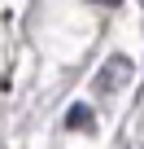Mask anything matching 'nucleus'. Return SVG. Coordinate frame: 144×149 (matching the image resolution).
I'll return each mask as SVG.
<instances>
[{
	"mask_svg": "<svg viewBox=\"0 0 144 149\" xmlns=\"http://www.w3.org/2000/svg\"><path fill=\"white\" fill-rule=\"evenodd\" d=\"M96 5H105V9H114V5H118V0H96Z\"/></svg>",
	"mask_w": 144,
	"mask_h": 149,
	"instance_id": "obj_3",
	"label": "nucleus"
},
{
	"mask_svg": "<svg viewBox=\"0 0 144 149\" xmlns=\"http://www.w3.org/2000/svg\"><path fill=\"white\" fill-rule=\"evenodd\" d=\"M131 74H135V66H131V57H109L105 66H101V74L92 79V92L96 97H109V92H118L122 84H131Z\"/></svg>",
	"mask_w": 144,
	"mask_h": 149,
	"instance_id": "obj_1",
	"label": "nucleus"
},
{
	"mask_svg": "<svg viewBox=\"0 0 144 149\" xmlns=\"http://www.w3.org/2000/svg\"><path fill=\"white\" fill-rule=\"evenodd\" d=\"M65 127H92V110L88 105H74V110L65 114Z\"/></svg>",
	"mask_w": 144,
	"mask_h": 149,
	"instance_id": "obj_2",
	"label": "nucleus"
}]
</instances>
